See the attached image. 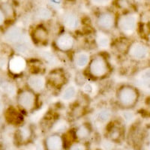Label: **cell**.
<instances>
[{"instance_id": "6da1fadb", "label": "cell", "mask_w": 150, "mask_h": 150, "mask_svg": "<svg viewBox=\"0 0 150 150\" xmlns=\"http://www.w3.org/2000/svg\"><path fill=\"white\" fill-rule=\"evenodd\" d=\"M112 66L108 58L103 53H97L91 56L89 62L84 69L87 77L94 81L102 80L110 76Z\"/></svg>"}, {"instance_id": "7a4b0ae2", "label": "cell", "mask_w": 150, "mask_h": 150, "mask_svg": "<svg viewBox=\"0 0 150 150\" xmlns=\"http://www.w3.org/2000/svg\"><path fill=\"white\" fill-rule=\"evenodd\" d=\"M116 101L122 110H131L139 102L140 91L137 86L131 84H122L116 91Z\"/></svg>"}, {"instance_id": "3957f363", "label": "cell", "mask_w": 150, "mask_h": 150, "mask_svg": "<svg viewBox=\"0 0 150 150\" xmlns=\"http://www.w3.org/2000/svg\"><path fill=\"white\" fill-rule=\"evenodd\" d=\"M16 101L21 110L31 113L38 108L39 95L28 86H26L17 92Z\"/></svg>"}, {"instance_id": "277c9868", "label": "cell", "mask_w": 150, "mask_h": 150, "mask_svg": "<svg viewBox=\"0 0 150 150\" xmlns=\"http://www.w3.org/2000/svg\"><path fill=\"white\" fill-rule=\"evenodd\" d=\"M117 17L112 11H106L98 14L96 17V24L100 32L104 33H110L116 27Z\"/></svg>"}, {"instance_id": "5b68a950", "label": "cell", "mask_w": 150, "mask_h": 150, "mask_svg": "<svg viewBox=\"0 0 150 150\" xmlns=\"http://www.w3.org/2000/svg\"><path fill=\"white\" fill-rule=\"evenodd\" d=\"M137 24V16L134 13H128L117 18L116 27L125 34H132L135 31Z\"/></svg>"}, {"instance_id": "8992f818", "label": "cell", "mask_w": 150, "mask_h": 150, "mask_svg": "<svg viewBox=\"0 0 150 150\" xmlns=\"http://www.w3.org/2000/svg\"><path fill=\"white\" fill-rule=\"evenodd\" d=\"M75 38L69 32H63L56 36L54 40V47L62 53L71 51L75 46Z\"/></svg>"}, {"instance_id": "52a82bcc", "label": "cell", "mask_w": 150, "mask_h": 150, "mask_svg": "<svg viewBox=\"0 0 150 150\" xmlns=\"http://www.w3.org/2000/svg\"><path fill=\"white\" fill-rule=\"evenodd\" d=\"M44 150H64L65 142L64 135L59 132H53L47 135L43 140Z\"/></svg>"}, {"instance_id": "ba28073f", "label": "cell", "mask_w": 150, "mask_h": 150, "mask_svg": "<svg viewBox=\"0 0 150 150\" xmlns=\"http://www.w3.org/2000/svg\"><path fill=\"white\" fill-rule=\"evenodd\" d=\"M150 53V50L146 45L140 41L131 44L128 48V55L130 58L137 61L146 59Z\"/></svg>"}, {"instance_id": "9c48e42d", "label": "cell", "mask_w": 150, "mask_h": 150, "mask_svg": "<svg viewBox=\"0 0 150 150\" xmlns=\"http://www.w3.org/2000/svg\"><path fill=\"white\" fill-rule=\"evenodd\" d=\"M47 85L55 89H62L67 83V77L64 70L62 68H55L50 71L46 77Z\"/></svg>"}, {"instance_id": "30bf717a", "label": "cell", "mask_w": 150, "mask_h": 150, "mask_svg": "<svg viewBox=\"0 0 150 150\" xmlns=\"http://www.w3.org/2000/svg\"><path fill=\"white\" fill-rule=\"evenodd\" d=\"M30 35L33 42L38 46H46L49 42V31L46 26L41 24L33 28Z\"/></svg>"}, {"instance_id": "8fae6325", "label": "cell", "mask_w": 150, "mask_h": 150, "mask_svg": "<svg viewBox=\"0 0 150 150\" xmlns=\"http://www.w3.org/2000/svg\"><path fill=\"white\" fill-rule=\"evenodd\" d=\"M34 137V129L29 124H23L15 133V140L19 145H26Z\"/></svg>"}, {"instance_id": "7c38bea8", "label": "cell", "mask_w": 150, "mask_h": 150, "mask_svg": "<svg viewBox=\"0 0 150 150\" xmlns=\"http://www.w3.org/2000/svg\"><path fill=\"white\" fill-rule=\"evenodd\" d=\"M4 39L8 44L15 46L26 39V36L22 28L19 26H12L5 32Z\"/></svg>"}, {"instance_id": "4fadbf2b", "label": "cell", "mask_w": 150, "mask_h": 150, "mask_svg": "<svg viewBox=\"0 0 150 150\" xmlns=\"http://www.w3.org/2000/svg\"><path fill=\"white\" fill-rule=\"evenodd\" d=\"M47 86L46 77L39 74H33L27 78L26 86L37 93H41L45 90Z\"/></svg>"}, {"instance_id": "5bb4252c", "label": "cell", "mask_w": 150, "mask_h": 150, "mask_svg": "<svg viewBox=\"0 0 150 150\" xmlns=\"http://www.w3.org/2000/svg\"><path fill=\"white\" fill-rule=\"evenodd\" d=\"M72 132L75 141L85 143L92 136V128L89 122H83L76 127Z\"/></svg>"}, {"instance_id": "9a60e30c", "label": "cell", "mask_w": 150, "mask_h": 150, "mask_svg": "<svg viewBox=\"0 0 150 150\" xmlns=\"http://www.w3.org/2000/svg\"><path fill=\"white\" fill-rule=\"evenodd\" d=\"M27 62L21 56H14L8 62V68L13 74H20L26 70Z\"/></svg>"}, {"instance_id": "2e32d148", "label": "cell", "mask_w": 150, "mask_h": 150, "mask_svg": "<svg viewBox=\"0 0 150 150\" xmlns=\"http://www.w3.org/2000/svg\"><path fill=\"white\" fill-rule=\"evenodd\" d=\"M135 86L144 91H150V68L144 69L137 75Z\"/></svg>"}, {"instance_id": "e0dca14e", "label": "cell", "mask_w": 150, "mask_h": 150, "mask_svg": "<svg viewBox=\"0 0 150 150\" xmlns=\"http://www.w3.org/2000/svg\"><path fill=\"white\" fill-rule=\"evenodd\" d=\"M64 26L69 30H75L78 29L80 25V20L78 15L74 12L68 11L62 17Z\"/></svg>"}, {"instance_id": "ac0fdd59", "label": "cell", "mask_w": 150, "mask_h": 150, "mask_svg": "<svg viewBox=\"0 0 150 150\" xmlns=\"http://www.w3.org/2000/svg\"><path fill=\"white\" fill-rule=\"evenodd\" d=\"M122 128L118 124H111L107 130V138L112 143H118L122 137Z\"/></svg>"}, {"instance_id": "d6986e66", "label": "cell", "mask_w": 150, "mask_h": 150, "mask_svg": "<svg viewBox=\"0 0 150 150\" xmlns=\"http://www.w3.org/2000/svg\"><path fill=\"white\" fill-rule=\"evenodd\" d=\"M91 59V56L85 51H80L75 53L74 57V63L76 68L79 69H85Z\"/></svg>"}, {"instance_id": "ffe728a7", "label": "cell", "mask_w": 150, "mask_h": 150, "mask_svg": "<svg viewBox=\"0 0 150 150\" xmlns=\"http://www.w3.org/2000/svg\"><path fill=\"white\" fill-rule=\"evenodd\" d=\"M77 96V89L74 86L70 85L65 87L62 93V99L65 101H72Z\"/></svg>"}, {"instance_id": "44dd1931", "label": "cell", "mask_w": 150, "mask_h": 150, "mask_svg": "<svg viewBox=\"0 0 150 150\" xmlns=\"http://www.w3.org/2000/svg\"><path fill=\"white\" fill-rule=\"evenodd\" d=\"M96 43L97 45L101 49H106L110 46V38L107 35V33H101L98 34L97 37H96Z\"/></svg>"}, {"instance_id": "7402d4cb", "label": "cell", "mask_w": 150, "mask_h": 150, "mask_svg": "<svg viewBox=\"0 0 150 150\" xmlns=\"http://www.w3.org/2000/svg\"><path fill=\"white\" fill-rule=\"evenodd\" d=\"M111 117V112L109 109L104 108L101 109L97 112L96 118L98 122L100 123H105L110 120Z\"/></svg>"}, {"instance_id": "603a6c76", "label": "cell", "mask_w": 150, "mask_h": 150, "mask_svg": "<svg viewBox=\"0 0 150 150\" xmlns=\"http://www.w3.org/2000/svg\"><path fill=\"white\" fill-rule=\"evenodd\" d=\"M37 15L38 18L43 20V21H47L48 19H50L52 16L51 11L49 8L45 7H41L38 10Z\"/></svg>"}, {"instance_id": "cb8c5ba5", "label": "cell", "mask_w": 150, "mask_h": 150, "mask_svg": "<svg viewBox=\"0 0 150 150\" xmlns=\"http://www.w3.org/2000/svg\"><path fill=\"white\" fill-rule=\"evenodd\" d=\"M0 89H2V92H5V94L12 96L14 94V87L10 83L7 81H2L0 83Z\"/></svg>"}, {"instance_id": "d4e9b609", "label": "cell", "mask_w": 150, "mask_h": 150, "mask_svg": "<svg viewBox=\"0 0 150 150\" xmlns=\"http://www.w3.org/2000/svg\"><path fill=\"white\" fill-rule=\"evenodd\" d=\"M68 150H88L85 143L74 141L68 147Z\"/></svg>"}, {"instance_id": "484cf974", "label": "cell", "mask_w": 150, "mask_h": 150, "mask_svg": "<svg viewBox=\"0 0 150 150\" xmlns=\"http://www.w3.org/2000/svg\"><path fill=\"white\" fill-rule=\"evenodd\" d=\"M50 7L55 10H59L62 6L63 0H47Z\"/></svg>"}, {"instance_id": "4316f807", "label": "cell", "mask_w": 150, "mask_h": 150, "mask_svg": "<svg viewBox=\"0 0 150 150\" xmlns=\"http://www.w3.org/2000/svg\"><path fill=\"white\" fill-rule=\"evenodd\" d=\"M112 1V0H90V2L98 7H105L109 5Z\"/></svg>"}, {"instance_id": "83f0119b", "label": "cell", "mask_w": 150, "mask_h": 150, "mask_svg": "<svg viewBox=\"0 0 150 150\" xmlns=\"http://www.w3.org/2000/svg\"><path fill=\"white\" fill-rule=\"evenodd\" d=\"M5 18H6V14H5L2 8L0 7V26H2L4 24L5 21Z\"/></svg>"}, {"instance_id": "f1b7e54d", "label": "cell", "mask_w": 150, "mask_h": 150, "mask_svg": "<svg viewBox=\"0 0 150 150\" xmlns=\"http://www.w3.org/2000/svg\"><path fill=\"white\" fill-rule=\"evenodd\" d=\"M92 150H101V149H92Z\"/></svg>"}, {"instance_id": "f546056e", "label": "cell", "mask_w": 150, "mask_h": 150, "mask_svg": "<svg viewBox=\"0 0 150 150\" xmlns=\"http://www.w3.org/2000/svg\"><path fill=\"white\" fill-rule=\"evenodd\" d=\"M0 150H1V149H0Z\"/></svg>"}]
</instances>
